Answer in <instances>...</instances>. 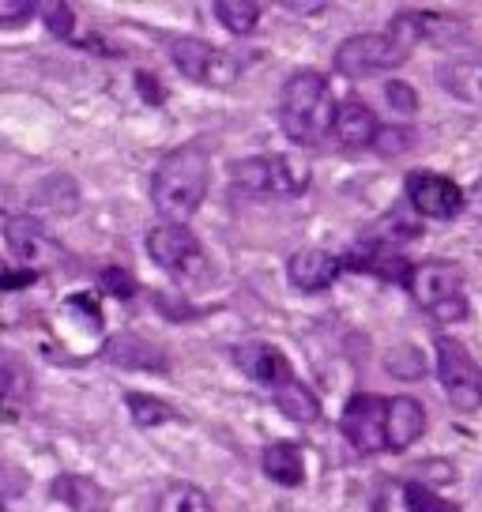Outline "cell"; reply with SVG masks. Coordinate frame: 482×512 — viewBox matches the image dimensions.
I'll use <instances>...</instances> for the list:
<instances>
[{"label": "cell", "mask_w": 482, "mask_h": 512, "mask_svg": "<svg viewBox=\"0 0 482 512\" xmlns=\"http://www.w3.org/2000/svg\"><path fill=\"white\" fill-rule=\"evenodd\" d=\"M377 117L366 102L358 98H347L336 106V117H332V132L339 136V144L358 151V147H373V136H377Z\"/></svg>", "instance_id": "16"}, {"label": "cell", "mask_w": 482, "mask_h": 512, "mask_svg": "<svg viewBox=\"0 0 482 512\" xmlns=\"http://www.w3.org/2000/svg\"><path fill=\"white\" fill-rule=\"evenodd\" d=\"M42 16H46V27L53 34H61V38H72V34H76V12H72L68 4H46Z\"/></svg>", "instance_id": "28"}, {"label": "cell", "mask_w": 482, "mask_h": 512, "mask_svg": "<svg viewBox=\"0 0 482 512\" xmlns=\"http://www.w3.org/2000/svg\"><path fill=\"white\" fill-rule=\"evenodd\" d=\"M170 61L177 64L181 76L208 83V87H226V83L238 80V61L223 49H215L211 42H200V38H174Z\"/></svg>", "instance_id": "8"}, {"label": "cell", "mask_w": 482, "mask_h": 512, "mask_svg": "<svg viewBox=\"0 0 482 512\" xmlns=\"http://www.w3.org/2000/svg\"><path fill=\"white\" fill-rule=\"evenodd\" d=\"M31 283H38L34 268H8L0 260V290H19V287H31Z\"/></svg>", "instance_id": "32"}, {"label": "cell", "mask_w": 482, "mask_h": 512, "mask_svg": "<svg viewBox=\"0 0 482 512\" xmlns=\"http://www.w3.org/2000/svg\"><path fill=\"white\" fill-rule=\"evenodd\" d=\"M53 497L72 512H102L106 509L102 486L91 482L87 475H61V479L53 482Z\"/></svg>", "instance_id": "19"}, {"label": "cell", "mask_w": 482, "mask_h": 512, "mask_svg": "<svg viewBox=\"0 0 482 512\" xmlns=\"http://www.w3.org/2000/svg\"><path fill=\"white\" fill-rule=\"evenodd\" d=\"M147 253L151 260L166 268L174 279H185V283H196V279H208L211 264L204 245L196 241V234L189 226H177V223H162L147 234Z\"/></svg>", "instance_id": "6"}, {"label": "cell", "mask_w": 482, "mask_h": 512, "mask_svg": "<svg viewBox=\"0 0 482 512\" xmlns=\"http://www.w3.org/2000/svg\"><path fill=\"white\" fill-rule=\"evenodd\" d=\"M415 298L430 317L437 320H464L467 317V294H464V272L449 264V260H426V264H411L407 283Z\"/></svg>", "instance_id": "4"}, {"label": "cell", "mask_w": 482, "mask_h": 512, "mask_svg": "<svg viewBox=\"0 0 482 512\" xmlns=\"http://www.w3.org/2000/svg\"><path fill=\"white\" fill-rule=\"evenodd\" d=\"M403 509L407 512H460V505L437 497L434 490H426L422 482H407V486H403Z\"/></svg>", "instance_id": "25"}, {"label": "cell", "mask_w": 482, "mask_h": 512, "mask_svg": "<svg viewBox=\"0 0 482 512\" xmlns=\"http://www.w3.org/2000/svg\"><path fill=\"white\" fill-rule=\"evenodd\" d=\"M441 87L467 106H482V57H452L437 68Z\"/></svg>", "instance_id": "17"}, {"label": "cell", "mask_w": 482, "mask_h": 512, "mask_svg": "<svg viewBox=\"0 0 482 512\" xmlns=\"http://www.w3.org/2000/svg\"><path fill=\"white\" fill-rule=\"evenodd\" d=\"M464 208L475 215V219H482V177L471 185V192H464Z\"/></svg>", "instance_id": "33"}, {"label": "cell", "mask_w": 482, "mask_h": 512, "mask_svg": "<svg viewBox=\"0 0 482 512\" xmlns=\"http://www.w3.org/2000/svg\"><path fill=\"white\" fill-rule=\"evenodd\" d=\"M125 403H129V415L136 426H162V422H174L177 418V411L170 403L155 400V396H144V392H129Z\"/></svg>", "instance_id": "24"}, {"label": "cell", "mask_w": 482, "mask_h": 512, "mask_svg": "<svg viewBox=\"0 0 482 512\" xmlns=\"http://www.w3.org/2000/svg\"><path fill=\"white\" fill-rule=\"evenodd\" d=\"M275 403H279V411L294 422H317L321 418V400L309 392L302 381H290L287 388H279L275 392Z\"/></svg>", "instance_id": "20"}, {"label": "cell", "mask_w": 482, "mask_h": 512, "mask_svg": "<svg viewBox=\"0 0 482 512\" xmlns=\"http://www.w3.org/2000/svg\"><path fill=\"white\" fill-rule=\"evenodd\" d=\"M332 117H336V98L332 87L321 72H298L283 83L279 95V125L294 144L313 147L321 144L332 132Z\"/></svg>", "instance_id": "3"}, {"label": "cell", "mask_w": 482, "mask_h": 512, "mask_svg": "<svg viewBox=\"0 0 482 512\" xmlns=\"http://www.w3.org/2000/svg\"><path fill=\"white\" fill-rule=\"evenodd\" d=\"M339 426H343L347 441H351L362 456L381 452V448H385V400H381V396H370V392L354 396V400L347 403Z\"/></svg>", "instance_id": "10"}, {"label": "cell", "mask_w": 482, "mask_h": 512, "mask_svg": "<svg viewBox=\"0 0 482 512\" xmlns=\"http://www.w3.org/2000/svg\"><path fill=\"white\" fill-rule=\"evenodd\" d=\"M385 366L392 369L396 377H403V381H407V377L415 381V377H422V369H426L422 366V354H418L415 347H396V351H388Z\"/></svg>", "instance_id": "26"}, {"label": "cell", "mask_w": 482, "mask_h": 512, "mask_svg": "<svg viewBox=\"0 0 482 512\" xmlns=\"http://www.w3.org/2000/svg\"><path fill=\"white\" fill-rule=\"evenodd\" d=\"M8 245H12L16 260H23V264H34L38 253L49 249V241L42 238V230L34 223H27V219H12V223H8Z\"/></svg>", "instance_id": "22"}, {"label": "cell", "mask_w": 482, "mask_h": 512, "mask_svg": "<svg viewBox=\"0 0 482 512\" xmlns=\"http://www.w3.org/2000/svg\"><path fill=\"white\" fill-rule=\"evenodd\" d=\"M407 200L426 219H456L464 211V189L430 170H415L407 177Z\"/></svg>", "instance_id": "9"}, {"label": "cell", "mask_w": 482, "mask_h": 512, "mask_svg": "<svg viewBox=\"0 0 482 512\" xmlns=\"http://www.w3.org/2000/svg\"><path fill=\"white\" fill-rule=\"evenodd\" d=\"M34 396V377L23 358L0 347V422H16Z\"/></svg>", "instance_id": "13"}, {"label": "cell", "mask_w": 482, "mask_h": 512, "mask_svg": "<svg viewBox=\"0 0 482 512\" xmlns=\"http://www.w3.org/2000/svg\"><path fill=\"white\" fill-rule=\"evenodd\" d=\"M159 512H211V501L204 490H196L189 482H174L162 490Z\"/></svg>", "instance_id": "23"}, {"label": "cell", "mask_w": 482, "mask_h": 512, "mask_svg": "<svg viewBox=\"0 0 482 512\" xmlns=\"http://www.w3.org/2000/svg\"><path fill=\"white\" fill-rule=\"evenodd\" d=\"M411 144H415V136L403 132V128H377V136H373V147H377L381 155H400V151H407Z\"/></svg>", "instance_id": "29"}, {"label": "cell", "mask_w": 482, "mask_h": 512, "mask_svg": "<svg viewBox=\"0 0 482 512\" xmlns=\"http://www.w3.org/2000/svg\"><path fill=\"white\" fill-rule=\"evenodd\" d=\"M339 272H343V260L332 253H324V249H302V253L290 256V264H287L290 283L298 290H306V294L328 290L339 279Z\"/></svg>", "instance_id": "14"}, {"label": "cell", "mask_w": 482, "mask_h": 512, "mask_svg": "<svg viewBox=\"0 0 482 512\" xmlns=\"http://www.w3.org/2000/svg\"><path fill=\"white\" fill-rule=\"evenodd\" d=\"M234 362H238V369L245 373V377L268 384L272 392L287 388L290 381H298L294 369H290V362L275 351L272 343H241L238 351H234Z\"/></svg>", "instance_id": "11"}, {"label": "cell", "mask_w": 482, "mask_h": 512, "mask_svg": "<svg viewBox=\"0 0 482 512\" xmlns=\"http://www.w3.org/2000/svg\"><path fill=\"white\" fill-rule=\"evenodd\" d=\"M260 467H264V475L272 482H279V486H302V479H306L302 448L290 445V441H275V445L264 448Z\"/></svg>", "instance_id": "18"}, {"label": "cell", "mask_w": 482, "mask_h": 512, "mask_svg": "<svg viewBox=\"0 0 482 512\" xmlns=\"http://www.w3.org/2000/svg\"><path fill=\"white\" fill-rule=\"evenodd\" d=\"M385 98H388V106L396 113H418V95H415V87H407L403 80H388L385 83Z\"/></svg>", "instance_id": "27"}, {"label": "cell", "mask_w": 482, "mask_h": 512, "mask_svg": "<svg viewBox=\"0 0 482 512\" xmlns=\"http://www.w3.org/2000/svg\"><path fill=\"white\" fill-rule=\"evenodd\" d=\"M234 181L260 196H302L309 189V166L294 155H257L234 162Z\"/></svg>", "instance_id": "5"}, {"label": "cell", "mask_w": 482, "mask_h": 512, "mask_svg": "<svg viewBox=\"0 0 482 512\" xmlns=\"http://www.w3.org/2000/svg\"><path fill=\"white\" fill-rule=\"evenodd\" d=\"M422 38L418 31V12H400L392 19L385 34H354L336 49V72L347 80H366L373 72H392L400 68L415 42Z\"/></svg>", "instance_id": "2"}, {"label": "cell", "mask_w": 482, "mask_h": 512, "mask_svg": "<svg viewBox=\"0 0 482 512\" xmlns=\"http://www.w3.org/2000/svg\"><path fill=\"white\" fill-rule=\"evenodd\" d=\"M290 12H321L324 4H287Z\"/></svg>", "instance_id": "35"}, {"label": "cell", "mask_w": 482, "mask_h": 512, "mask_svg": "<svg viewBox=\"0 0 482 512\" xmlns=\"http://www.w3.org/2000/svg\"><path fill=\"white\" fill-rule=\"evenodd\" d=\"M208 181H211V162L204 147H177L166 159L159 162L155 170V181H151V200L166 223L185 226L193 219L204 196H208Z\"/></svg>", "instance_id": "1"}, {"label": "cell", "mask_w": 482, "mask_h": 512, "mask_svg": "<svg viewBox=\"0 0 482 512\" xmlns=\"http://www.w3.org/2000/svg\"><path fill=\"white\" fill-rule=\"evenodd\" d=\"M106 362L125 369H144V373H166V366H170V358H166L159 343H151L144 336H132V332L106 339Z\"/></svg>", "instance_id": "15"}, {"label": "cell", "mask_w": 482, "mask_h": 512, "mask_svg": "<svg viewBox=\"0 0 482 512\" xmlns=\"http://www.w3.org/2000/svg\"><path fill=\"white\" fill-rule=\"evenodd\" d=\"M426 433V411L411 396H392L385 400V448L388 452H407L418 437Z\"/></svg>", "instance_id": "12"}, {"label": "cell", "mask_w": 482, "mask_h": 512, "mask_svg": "<svg viewBox=\"0 0 482 512\" xmlns=\"http://www.w3.org/2000/svg\"><path fill=\"white\" fill-rule=\"evenodd\" d=\"M437 377L456 411L482 407V369L456 339H437Z\"/></svg>", "instance_id": "7"}, {"label": "cell", "mask_w": 482, "mask_h": 512, "mask_svg": "<svg viewBox=\"0 0 482 512\" xmlns=\"http://www.w3.org/2000/svg\"><path fill=\"white\" fill-rule=\"evenodd\" d=\"M215 16L230 34H253L260 23V4L257 0H219Z\"/></svg>", "instance_id": "21"}, {"label": "cell", "mask_w": 482, "mask_h": 512, "mask_svg": "<svg viewBox=\"0 0 482 512\" xmlns=\"http://www.w3.org/2000/svg\"><path fill=\"white\" fill-rule=\"evenodd\" d=\"M34 16L31 0H0V27H23Z\"/></svg>", "instance_id": "30"}, {"label": "cell", "mask_w": 482, "mask_h": 512, "mask_svg": "<svg viewBox=\"0 0 482 512\" xmlns=\"http://www.w3.org/2000/svg\"><path fill=\"white\" fill-rule=\"evenodd\" d=\"M136 83H140V91H144L151 102H159V98H162L159 87H155V76H147V72H144V76H136Z\"/></svg>", "instance_id": "34"}, {"label": "cell", "mask_w": 482, "mask_h": 512, "mask_svg": "<svg viewBox=\"0 0 482 512\" xmlns=\"http://www.w3.org/2000/svg\"><path fill=\"white\" fill-rule=\"evenodd\" d=\"M102 287L110 290V294H117V298H132L136 294V279L125 268H106L102 272Z\"/></svg>", "instance_id": "31"}]
</instances>
